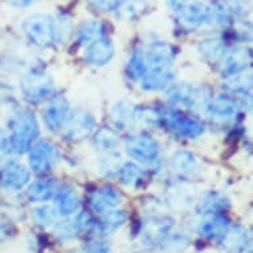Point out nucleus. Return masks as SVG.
<instances>
[{
	"instance_id": "obj_1",
	"label": "nucleus",
	"mask_w": 253,
	"mask_h": 253,
	"mask_svg": "<svg viewBox=\"0 0 253 253\" xmlns=\"http://www.w3.org/2000/svg\"><path fill=\"white\" fill-rule=\"evenodd\" d=\"M11 135L9 149L17 154H23L31 149L39 134L38 121L29 110H19L9 121Z\"/></svg>"
},
{
	"instance_id": "obj_2",
	"label": "nucleus",
	"mask_w": 253,
	"mask_h": 253,
	"mask_svg": "<svg viewBox=\"0 0 253 253\" xmlns=\"http://www.w3.org/2000/svg\"><path fill=\"white\" fill-rule=\"evenodd\" d=\"M25 38L35 45L48 48L54 44L53 17L44 13L31 15L21 24Z\"/></svg>"
},
{
	"instance_id": "obj_3",
	"label": "nucleus",
	"mask_w": 253,
	"mask_h": 253,
	"mask_svg": "<svg viewBox=\"0 0 253 253\" xmlns=\"http://www.w3.org/2000/svg\"><path fill=\"white\" fill-rule=\"evenodd\" d=\"M208 8L198 0H184L182 4L172 9L175 24L183 34H191L207 21Z\"/></svg>"
},
{
	"instance_id": "obj_4",
	"label": "nucleus",
	"mask_w": 253,
	"mask_h": 253,
	"mask_svg": "<svg viewBox=\"0 0 253 253\" xmlns=\"http://www.w3.org/2000/svg\"><path fill=\"white\" fill-rule=\"evenodd\" d=\"M159 113H161V125L166 126L176 137L194 139L204 131V126L199 121L183 116L182 113L175 109H165V110H159Z\"/></svg>"
},
{
	"instance_id": "obj_5",
	"label": "nucleus",
	"mask_w": 253,
	"mask_h": 253,
	"mask_svg": "<svg viewBox=\"0 0 253 253\" xmlns=\"http://www.w3.org/2000/svg\"><path fill=\"white\" fill-rule=\"evenodd\" d=\"M53 81L42 71H32L21 79V94L31 104H39L52 94Z\"/></svg>"
},
{
	"instance_id": "obj_6",
	"label": "nucleus",
	"mask_w": 253,
	"mask_h": 253,
	"mask_svg": "<svg viewBox=\"0 0 253 253\" xmlns=\"http://www.w3.org/2000/svg\"><path fill=\"white\" fill-rule=\"evenodd\" d=\"M125 146L130 157L141 162H155L159 157V145L149 134H133L126 138Z\"/></svg>"
},
{
	"instance_id": "obj_7",
	"label": "nucleus",
	"mask_w": 253,
	"mask_h": 253,
	"mask_svg": "<svg viewBox=\"0 0 253 253\" xmlns=\"http://www.w3.org/2000/svg\"><path fill=\"white\" fill-rule=\"evenodd\" d=\"M60 153L57 146L50 141H39L36 145L31 146L29 163L32 170L40 174L48 172L57 165Z\"/></svg>"
},
{
	"instance_id": "obj_8",
	"label": "nucleus",
	"mask_w": 253,
	"mask_h": 253,
	"mask_svg": "<svg viewBox=\"0 0 253 253\" xmlns=\"http://www.w3.org/2000/svg\"><path fill=\"white\" fill-rule=\"evenodd\" d=\"M94 125V118L90 113H87L84 109H77L71 114H68L65 124L62 126L64 129V137L68 141L79 142L83 141L90 134Z\"/></svg>"
},
{
	"instance_id": "obj_9",
	"label": "nucleus",
	"mask_w": 253,
	"mask_h": 253,
	"mask_svg": "<svg viewBox=\"0 0 253 253\" xmlns=\"http://www.w3.org/2000/svg\"><path fill=\"white\" fill-rule=\"evenodd\" d=\"M68 114H69L68 101L64 97L57 96L42 110V120H44V124L48 130L56 133L62 129V126L68 118Z\"/></svg>"
},
{
	"instance_id": "obj_10",
	"label": "nucleus",
	"mask_w": 253,
	"mask_h": 253,
	"mask_svg": "<svg viewBox=\"0 0 253 253\" xmlns=\"http://www.w3.org/2000/svg\"><path fill=\"white\" fill-rule=\"evenodd\" d=\"M145 60L150 68L157 67H171V64L176 57V49L166 42H151L146 50Z\"/></svg>"
},
{
	"instance_id": "obj_11",
	"label": "nucleus",
	"mask_w": 253,
	"mask_h": 253,
	"mask_svg": "<svg viewBox=\"0 0 253 253\" xmlns=\"http://www.w3.org/2000/svg\"><path fill=\"white\" fill-rule=\"evenodd\" d=\"M175 75L171 71V67L151 68V71L146 72V75L141 79L142 87L145 90L157 91L165 90L174 84Z\"/></svg>"
},
{
	"instance_id": "obj_12",
	"label": "nucleus",
	"mask_w": 253,
	"mask_h": 253,
	"mask_svg": "<svg viewBox=\"0 0 253 253\" xmlns=\"http://www.w3.org/2000/svg\"><path fill=\"white\" fill-rule=\"evenodd\" d=\"M223 60V73L227 76L240 75L251 64L252 54L248 48H235L225 52Z\"/></svg>"
},
{
	"instance_id": "obj_13",
	"label": "nucleus",
	"mask_w": 253,
	"mask_h": 253,
	"mask_svg": "<svg viewBox=\"0 0 253 253\" xmlns=\"http://www.w3.org/2000/svg\"><path fill=\"white\" fill-rule=\"evenodd\" d=\"M29 180V171L21 163H9L0 174V184L5 190H20Z\"/></svg>"
},
{
	"instance_id": "obj_14",
	"label": "nucleus",
	"mask_w": 253,
	"mask_h": 253,
	"mask_svg": "<svg viewBox=\"0 0 253 253\" xmlns=\"http://www.w3.org/2000/svg\"><path fill=\"white\" fill-rule=\"evenodd\" d=\"M114 54V46L108 39L101 38L96 42H90L85 48V60L90 65H105L110 61Z\"/></svg>"
},
{
	"instance_id": "obj_15",
	"label": "nucleus",
	"mask_w": 253,
	"mask_h": 253,
	"mask_svg": "<svg viewBox=\"0 0 253 253\" xmlns=\"http://www.w3.org/2000/svg\"><path fill=\"white\" fill-rule=\"evenodd\" d=\"M207 110L213 120L220 121V122H228L237 116L239 106L233 97L219 96L216 98H212Z\"/></svg>"
},
{
	"instance_id": "obj_16",
	"label": "nucleus",
	"mask_w": 253,
	"mask_h": 253,
	"mask_svg": "<svg viewBox=\"0 0 253 253\" xmlns=\"http://www.w3.org/2000/svg\"><path fill=\"white\" fill-rule=\"evenodd\" d=\"M120 180L122 184L133 188H139L147 180V174L135 163H126L120 169Z\"/></svg>"
},
{
	"instance_id": "obj_17",
	"label": "nucleus",
	"mask_w": 253,
	"mask_h": 253,
	"mask_svg": "<svg viewBox=\"0 0 253 253\" xmlns=\"http://www.w3.org/2000/svg\"><path fill=\"white\" fill-rule=\"evenodd\" d=\"M200 53L203 54L206 60L211 62H216L224 57L225 54V40L224 39H206L200 42Z\"/></svg>"
},
{
	"instance_id": "obj_18",
	"label": "nucleus",
	"mask_w": 253,
	"mask_h": 253,
	"mask_svg": "<svg viewBox=\"0 0 253 253\" xmlns=\"http://www.w3.org/2000/svg\"><path fill=\"white\" fill-rule=\"evenodd\" d=\"M104 34L105 25L100 20H89L80 27L77 39H79L80 44L89 45L90 42L104 38Z\"/></svg>"
},
{
	"instance_id": "obj_19",
	"label": "nucleus",
	"mask_w": 253,
	"mask_h": 253,
	"mask_svg": "<svg viewBox=\"0 0 253 253\" xmlns=\"http://www.w3.org/2000/svg\"><path fill=\"white\" fill-rule=\"evenodd\" d=\"M91 143L96 147V150L101 151H112L118 145V135L116 131L109 127H101L97 130L96 134L93 135Z\"/></svg>"
},
{
	"instance_id": "obj_20",
	"label": "nucleus",
	"mask_w": 253,
	"mask_h": 253,
	"mask_svg": "<svg viewBox=\"0 0 253 253\" xmlns=\"http://www.w3.org/2000/svg\"><path fill=\"white\" fill-rule=\"evenodd\" d=\"M113 121L117 127L127 129L134 124V109L127 102H120L113 109Z\"/></svg>"
},
{
	"instance_id": "obj_21",
	"label": "nucleus",
	"mask_w": 253,
	"mask_h": 253,
	"mask_svg": "<svg viewBox=\"0 0 253 253\" xmlns=\"http://www.w3.org/2000/svg\"><path fill=\"white\" fill-rule=\"evenodd\" d=\"M54 28V42L64 44L67 42L73 35V23L67 15H58L53 17Z\"/></svg>"
},
{
	"instance_id": "obj_22",
	"label": "nucleus",
	"mask_w": 253,
	"mask_h": 253,
	"mask_svg": "<svg viewBox=\"0 0 253 253\" xmlns=\"http://www.w3.org/2000/svg\"><path fill=\"white\" fill-rule=\"evenodd\" d=\"M147 65H146L145 54L142 50H134L127 62V76L131 80L139 81L146 75Z\"/></svg>"
},
{
	"instance_id": "obj_23",
	"label": "nucleus",
	"mask_w": 253,
	"mask_h": 253,
	"mask_svg": "<svg viewBox=\"0 0 253 253\" xmlns=\"http://www.w3.org/2000/svg\"><path fill=\"white\" fill-rule=\"evenodd\" d=\"M53 194V183L50 179H38L28 188V196L32 200H45Z\"/></svg>"
},
{
	"instance_id": "obj_24",
	"label": "nucleus",
	"mask_w": 253,
	"mask_h": 253,
	"mask_svg": "<svg viewBox=\"0 0 253 253\" xmlns=\"http://www.w3.org/2000/svg\"><path fill=\"white\" fill-rule=\"evenodd\" d=\"M118 200H120L118 192L110 188V187L101 188V190L96 191V194L93 196V204L96 206V208L110 207V206H114V204L118 203Z\"/></svg>"
},
{
	"instance_id": "obj_25",
	"label": "nucleus",
	"mask_w": 253,
	"mask_h": 253,
	"mask_svg": "<svg viewBox=\"0 0 253 253\" xmlns=\"http://www.w3.org/2000/svg\"><path fill=\"white\" fill-rule=\"evenodd\" d=\"M195 158L194 155L186 151H179L172 157V166L176 171L183 172V174H188L195 171Z\"/></svg>"
},
{
	"instance_id": "obj_26",
	"label": "nucleus",
	"mask_w": 253,
	"mask_h": 253,
	"mask_svg": "<svg viewBox=\"0 0 253 253\" xmlns=\"http://www.w3.org/2000/svg\"><path fill=\"white\" fill-rule=\"evenodd\" d=\"M100 171L104 172L105 176H112L114 174H118V171H120V154L110 151L104 158H101Z\"/></svg>"
},
{
	"instance_id": "obj_27",
	"label": "nucleus",
	"mask_w": 253,
	"mask_h": 253,
	"mask_svg": "<svg viewBox=\"0 0 253 253\" xmlns=\"http://www.w3.org/2000/svg\"><path fill=\"white\" fill-rule=\"evenodd\" d=\"M57 200L64 211H72L79 206V199H77L76 191L72 190L71 187L61 188L57 194Z\"/></svg>"
},
{
	"instance_id": "obj_28",
	"label": "nucleus",
	"mask_w": 253,
	"mask_h": 253,
	"mask_svg": "<svg viewBox=\"0 0 253 253\" xmlns=\"http://www.w3.org/2000/svg\"><path fill=\"white\" fill-rule=\"evenodd\" d=\"M194 87L188 86L186 84H180V85H171L170 93H169V98L172 102H179V104H188L190 97L192 94Z\"/></svg>"
},
{
	"instance_id": "obj_29",
	"label": "nucleus",
	"mask_w": 253,
	"mask_h": 253,
	"mask_svg": "<svg viewBox=\"0 0 253 253\" xmlns=\"http://www.w3.org/2000/svg\"><path fill=\"white\" fill-rule=\"evenodd\" d=\"M87 5L94 12L108 13L118 11L122 5V0H87Z\"/></svg>"
},
{
	"instance_id": "obj_30",
	"label": "nucleus",
	"mask_w": 253,
	"mask_h": 253,
	"mask_svg": "<svg viewBox=\"0 0 253 253\" xmlns=\"http://www.w3.org/2000/svg\"><path fill=\"white\" fill-rule=\"evenodd\" d=\"M9 149V137L4 130L0 129V153H7Z\"/></svg>"
},
{
	"instance_id": "obj_31",
	"label": "nucleus",
	"mask_w": 253,
	"mask_h": 253,
	"mask_svg": "<svg viewBox=\"0 0 253 253\" xmlns=\"http://www.w3.org/2000/svg\"><path fill=\"white\" fill-rule=\"evenodd\" d=\"M36 0H7V3L12 7H19V8H23V7H28V5L34 4Z\"/></svg>"
}]
</instances>
